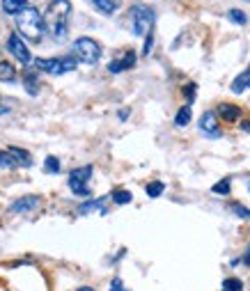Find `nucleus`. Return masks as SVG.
Wrapping results in <instances>:
<instances>
[{
	"label": "nucleus",
	"instance_id": "obj_3",
	"mask_svg": "<svg viewBox=\"0 0 250 291\" xmlns=\"http://www.w3.org/2000/svg\"><path fill=\"white\" fill-rule=\"evenodd\" d=\"M131 16V30H133L135 37H147L149 33H152V25H154V10L147 5H135L131 7L129 12Z\"/></svg>",
	"mask_w": 250,
	"mask_h": 291
},
{
	"label": "nucleus",
	"instance_id": "obj_31",
	"mask_svg": "<svg viewBox=\"0 0 250 291\" xmlns=\"http://www.w3.org/2000/svg\"><path fill=\"white\" fill-rule=\"evenodd\" d=\"M241 129L248 131V133H250V122H241Z\"/></svg>",
	"mask_w": 250,
	"mask_h": 291
},
{
	"label": "nucleus",
	"instance_id": "obj_26",
	"mask_svg": "<svg viewBox=\"0 0 250 291\" xmlns=\"http://www.w3.org/2000/svg\"><path fill=\"white\" fill-rule=\"evenodd\" d=\"M230 179H223V181H218V184H213V188H211V193H216V195H230Z\"/></svg>",
	"mask_w": 250,
	"mask_h": 291
},
{
	"label": "nucleus",
	"instance_id": "obj_13",
	"mask_svg": "<svg viewBox=\"0 0 250 291\" xmlns=\"http://www.w3.org/2000/svg\"><path fill=\"white\" fill-rule=\"evenodd\" d=\"M245 90H250V67L245 71H241V74L232 80V92L234 94H241V92H245Z\"/></svg>",
	"mask_w": 250,
	"mask_h": 291
},
{
	"label": "nucleus",
	"instance_id": "obj_22",
	"mask_svg": "<svg viewBox=\"0 0 250 291\" xmlns=\"http://www.w3.org/2000/svg\"><path fill=\"white\" fill-rule=\"evenodd\" d=\"M223 291H243V282L239 277H227L223 282Z\"/></svg>",
	"mask_w": 250,
	"mask_h": 291
},
{
	"label": "nucleus",
	"instance_id": "obj_20",
	"mask_svg": "<svg viewBox=\"0 0 250 291\" xmlns=\"http://www.w3.org/2000/svg\"><path fill=\"white\" fill-rule=\"evenodd\" d=\"M227 19H230L232 23H236V25L248 23V16H245V12H241V10H230L227 12Z\"/></svg>",
	"mask_w": 250,
	"mask_h": 291
},
{
	"label": "nucleus",
	"instance_id": "obj_1",
	"mask_svg": "<svg viewBox=\"0 0 250 291\" xmlns=\"http://www.w3.org/2000/svg\"><path fill=\"white\" fill-rule=\"evenodd\" d=\"M69 14H71V3L69 0H53L46 7L44 14V23L46 30L58 44L67 42V33H69Z\"/></svg>",
	"mask_w": 250,
	"mask_h": 291
},
{
	"label": "nucleus",
	"instance_id": "obj_2",
	"mask_svg": "<svg viewBox=\"0 0 250 291\" xmlns=\"http://www.w3.org/2000/svg\"><path fill=\"white\" fill-rule=\"evenodd\" d=\"M16 25H19V30H21V37L30 39V42H39L44 28H46L44 14H39V10H35V7H28V10L21 12V14L16 16Z\"/></svg>",
	"mask_w": 250,
	"mask_h": 291
},
{
	"label": "nucleus",
	"instance_id": "obj_11",
	"mask_svg": "<svg viewBox=\"0 0 250 291\" xmlns=\"http://www.w3.org/2000/svg\"><path fill=\"white\" fill-rule=\"evenodd\" d=\"M216 115L220 117L223 122H236L241 117V108L234 106V103H220L216 110Z\"/></svg>",
	"mask_w": 250,
	"mask_h": 291
},
{
	"label": "nucleus",
	"instance_id": "obj_35",
	"mask_svg": "<svg viewBox=\"0 0 250 291\" xmlns=\"http://www.w3.org/2000/svg\"><path fill=\"white\" fill-rule=\"evenodd\" d=\"M245 3H250V0H245Z\"/></svg>",
	"mask_w": 250,
	"mask_h": 291
},
{
	"label": "nucleus",
	"instance_id": "obj_15",
	"mask_svg": "<svg viewBox=\"0 0 250 291\" xmlns=\"http://www.w3.org/2000/svg\"><path fill=\"white\" fill-rule=\"evenodd\" d=\"M190 117H193V108H190V103H186V106L179 108V112H177L175 117V126H179V129H184V126L190 124Z\"/></svg>",
	"mask_w": 250,
	"mask_h": 291
},
{
	"label": "nucleus",
	"instance_id": "obj_19",
	"mask_svg": "<svg viewBox=\"0 0 250 291\" xmlns=\"http://www.w3.org/2000/svg\"><path fill=\"white\" fill-rule=\"evenodd\" d=\"M103 199H106V197L92 199V202H88V204H80L78 213H90V211H101V213H106V211H103Z\"/></svg>",
	"mask_w": 250,
	"mask_h": 291
},
{
	"label": "nucleus",
	"instance_id": "obj_12",
	"mask_svg": "<svg viewBox=\"0 0 250 291\" xmlns=\"http://www.w3.org/2000/svg\"><path fill=\"white\" fill-rule=\"evenodd\" d=\"M28 0H3V12L10 16H19L23 10H28Z\"/></svg>",
	"mask_w": 250,
	"mask_h": 291
},
{
	"label": "nucleus",
	"instance_id": "obj_18",
	"mask_svg": "<svg viewBox=\"0 0 250 291\" xmlns=\"http://www.w3.org/2000/svg\"><path fill=\"white\" fill-rule=\"evenodd\" d=\"M16 78V71L10 62H0V80H5V83H12Z\"/></svg>",
	"mask_w": 250,
	"mask_h": 291
},
{
	"label": "nucleus",
	"instance_id": "obj_7",
	"mask_svg": "<svg viewBox=\"0 0 250 291\" xmlns=\"http://www.w3.org/2000/svg\"><path fill=\"white\" fill-rule=\"evenodd\" d=\"M7 51H10L21 65H30V62H33V55H30V51L21 35H10V39H7Z\"/></svg>",
	"mask_w": 250,
	"mask_h": 291
},
{
	"label": "nucleus",
	"instance_id": "obj_8",
	"mask_svg": "<svg viewBox=\"0 0 250 291\" xmlns=\"http://www.w3.org/2000/svg\"><path fill=\"white\" fill-rule=\"evenodd\" d=\"M200 131L209 138H220V129H218V115L213 110H207L200 117Z\"/></svg>",
	"mask_w": 250,
	"mask_h": 291
},
{
	"label": "nucleus",
	"instance_id": "obj_28",
	"mask_svg": "<svg viewBox=\"0 0 250 291\" xmlns=\"http://www.w3.org/2000/svg\"><path fill=\"white\" fill-rule=\"evenodd\" d=\"M195 83H188V85H184V97L188 99V103H193L195 101Z\"/></svg>",
	"mask_w": 250,
	"mask_h": 291
},
{
	"label": "nucleus",
	"instance_id": "obj_33",
	"mask_svg": "<svg viewBox=\"0 0 250 291\" xmlns=\"http://www.w3.org/2000/svg\"><path fill=\"white\" fill-rule=\"evenodd\" d=\"M76 291H94L92 286H80V289H76Z\"/></svg>",
	"mask_w": 250,
	"mask_h": 291
},
{
	"label": "nucleus",
	"instance_id": "obj_5",
	"mask_svg": "<svg viewBox=\"0 0 250 291\" xmlns=\"http://www.w3.org/2000/svg\"><path fill=\"white\" fill-rule=\"evenodd\" d=\"M74 55L83 65H97L99 57H101V46L90 37H78L74 42Z\"/></svg>",
	"mask_w": 250,
	"mask_h": 291
},
{
	"label": "nucleus",
	"instance_id": "obj_16",
	"mask_svg": "<svg viewBox=\"0 0 250 291\" xmlns=\"http://www.w3.org/2000/svg\"><path fill=\"white\" fill-rule=\"evenodd\" d=\"M92 5L103 14H115L120 7V0H92Z\"/></svg>",
	"mask_w": 250,
	"mask_h": 291
},
{
	"label": "nucleus",
	"instance_id": "obj_14",
	"mask_svg": "<svg viewBox=\"0 0 250 291\" xmlns=\"http://www.w3.org/2000/svg\"><path fill=\"white\" fill-rule=\"evenodd\" d=\"M7 152L14 156V161H16V165H23V167H30L33 165V156H30L25 149H19V147H10Z\"/></svg>",
	"mask_w": 250,
	"mask_h": 291
},
{
	"label": "nucleus",
	"instance_id": "obj_25",
	"mask_svg": "<svg viewBox=\"0 0 250 291\" xmlns=\"http://www.w3.org/2000/svg\"><path fill=\"white\" fill-rule=\"evenodd\" d=\"M145 190H147L149 197H158V195L165 190V186H163V181H152V184H147V188Z\"/></svg>",
	"mask_w": 250,
	"mask_h": 291
},
{
	"label": "nucleus",
	"instance_id": "obj_6",
	"mask_svg": "<svg viewBox=\"0 0 250 291\" xmlns=\"http://www.w3.org/2000/svg\"><path fill=\"white\" fill-rule=\"evenodd\" d=\"M92 172H94L92 165L76 167V170L69 174V188L74 190L76 195H80V197H88V195H90L88 181H90V177H92Z\"/></svg>",
	"mask_w": 250,
	"mask_h": 291
},
{
	"label": "nucleus",
	"instance_id": "obj_21",
	"mask_svg": "<svg viewBox=\"0 0 250 291\" xmlns=\"http://www.w3.org/2000/svg\"><path fill=\"white\" fill-rule=\"evenodd\" d=\"M44 170L48 172V174H58V172L62 170L60 161H58L55 156H46V161H44Z\"/></svg>",
	"mask_w": 250,
	"mask_h": 291
},
{
	"label": "nucleus",
	"instance_id": "obj_29",
	"mask_svg": "<svg viewBox=\"0 0 250 291\" xmlns=\"http://www.w3.org/2000/svg\"><path fill=\"white\" fill-rule=\"evenodd\" d=\"M152 44H154V35L149 33L147 37H145V48H143V55H149V53H152Z\"/></svg>",
	"mask_w": 250,
	"mask_h": 291
},
{
	"label": "nucleus",
	"instance_id": "obj_34",
	"mask_svg": "<svg viewBox=\"0 0 250 291\" xmlns=\"http://www.w3.org/2000/svg\"><path fill=\"white\" fill-rule=\"evenodd\" d=\"M248 190H250V184H248Z\"/></svg>",
	"mask_w": 250,
	"mask_h": 291
},
{
	"label": "nucleus",
	"instance_id": "obj_17",
	"mask_svg": "<svg viewBox=\"0 0 250 291\" xmlns=\"http://www.w3.org/2000/svg\"><path fill=\"white\" fill-rule=\"evenodd\" d=\"M23 80H25V88H28V94H37L39 92V85H37V74L35 71H25L23 74Z\"/></svg>",
	"mask_w": 250,
	"mask_h": 291
},
{
	"label": "nucleus",
	"instance_id": "obj_24",
	"mask_svg": "<svg viewBox=\"0 0 250 291\" xmlns=\"http://www.w3.org/2000/svg\"><path fill=\"white\" fill-rule=\"evenodd\" d=\"M131 199H133V195H131L129 190H115V193H113V202L115 204H129Z\"/></svg>",
	"mask_w": 250,
	"mask_h": 291
},
{
	"label": "nucleus",
	"instance_id": "obj_30",
	"mask_svg": "<svg viewBox=\"0 0 250 291\" xmlns=\"http://www.w3.org/2000/svg\"><path fill=\"white\" fill-rule=\"evenodd\" d=\"M110 291H124V286H122L120 280H115V282H113V286H110Z\"/></svg>",
	"mask_w": 250,
	"mask_h": 291
},
{
	"label": "nucleus",
	"instance_id": "obj_32",
	"mask_svg": "<svg viewBox=\"0 0 250 291\" xmlns=\"http://www.w3.org/2000/svg\"><path fill=\"white\" fill-rule=\"evenodd\" d=\"M243 264H245V266H250V250H248V252H245V257H243Z\"/></svg>",
	"mask_w": 250,
	"mask_h": 291
},
{
	"label": "nucleus",
	"instance_id": "obj_27",
	"mask_svg": "<svg viewBox=\"0 0 250 291\" xmlns=\"http://www.w3.org/2000/svg\"><path fill=\"white\" fill-rule=\"evenodd\" d=\"M232 211H234L239 218H243V220H250V209L241 207V204H232Z\"/></svg>",
	"mask_w": 250,
	"mask_h": 291
},
{
	"label": "nucleus",
	"instance_id": "obj_4",
	"mask_svg": "<svg viewBox=\"0 0 250 291\" xmlns=\"http://www.w3.org/2000/svg\"><path fill=\"white\" fill-rule=\"evenodd\" d=\"M78 57L76 55H65V57H46V60H37V69L46 71L51 76H65L69 71H76Z\"/></svg>",
	"mask_w": 250,
	"mask_h": 291
},
{
	"label": "nucleus",
	"instance_id": "obj_9",
	"mask_svg": "<svg viewBox=\"0 0 250 291\" xmlns=\"http://www.w3.org/2000/svg\"><path fill=\"white\" fill-rule=\"evenodd\" d=\"M133 65H135V51H126L122 57H117V60H113L110 65H108V71H110V74H122V71L131 69Z\"/></svg>",
	"mask_w": 250,
	"mask_h": 291
},
{
	"label": "nucleus",
	"instance_id": "obj_10",
	"mask_svg": "<svg viewBox=\"0 0 250 291\" xmlns=\"http://www.w3.org/2000/svg\"><path fill=\"white\" fill-rule=\"evenodd\" d=\"M39 202H42V199H39L37 195H25V197H19L16 202H12L10 209L14 213H28V211H33V209H37Z\"/></svg>",
	"mask_w": 250,
	"mask_h": 291
},
{
	"label": "nucleus",
	"instance_id": "obj_23",
	"mask_svg": "<svg viewBox=\"0 0 250 291\" xmlns=\"http://www.w3.org/2000/svg\"><path fill=\"white\" fill-rule=\"evenodd\" d=\"M14 165H16V161L10 152H0V170H10Z\"/></svg>",
	"mask_w": 250,
	"mask_h": 291
}]
</instances>
